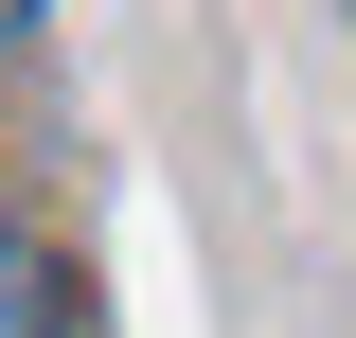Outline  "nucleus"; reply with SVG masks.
<instances>
[{
	"mask_svg": "<svg viewBox=\"0 0 356 338\" xmlns=\"http://www.w3.org/2000/svg\"><path fill=\"white\" fill-rule=\"evenodd\" d=\"M18 18H36V0H0V36H18Z\"/></svg>",
	"mask_w": 356,
	"mask_h": 338,
	"instance_id": "1",
	"label": "nucleus"
},
{
	"mask_svg": "<svg viewBox=\"0 0 356 338\" xmlns=\"http://www.w3.org/2000/svg\"><path fill=\"white\" fill-rule=\"evenodd\" d=\"M339 18H356V0H339Z\"/></svg>",
	"mask_w": 356,
	"mask_h": 338,
	"instance_id": "2",
	"label": "nucleus"
}]
</instances>
